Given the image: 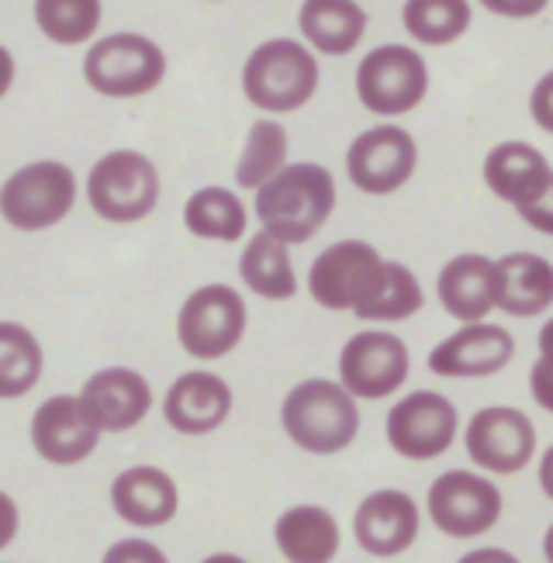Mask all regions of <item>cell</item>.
I'll return each mask as SVG.
<instances>
[{
    "label": "cell",
    "instance_id": "6da1fadb",
    "mask_svg": "<svg viewBox=\"0 0 553 563\" xmlns=\"http://www.w3.org/2000/svg\"><path fill=\"white\" fill-rule=\"evenodd\" d=\"M308 290L329 311H353L364 322H401L422 308V287L405 263H388L367 242H335L308 274Z\"/></svg>",
    "mask_w": 553,
    "mask_h": 563
},
{
    "label": "cell",
    "instance_id": "7a4b0ae2",
    "mask_svg": "<svg viewBox=\"0 0 553 563\" xmlns=\"http://www.w3.org/2000/svg\"><path fill=\"white\" fill-rule=\"evenodd\" d=\"M335 208V180L319 163H295L284 166L277 177H270L256 190V218L263 229L277 239L298 242L311 239Z\"/></svg>",
    "mask_w": 553,
    "mask_h": 563
},
{
    "label": "cell",
    "instance_id": "3957f363",
    "mask_svg": "<svg viewBox=\"0 0 553 563\" xmlns=\"http://www.w3.org/2000/svg\"><path fill=\"white\" fill-rule=\"evenodd\" d=\"M353 398L356 395L346 384H332L322 377L305 380L284 398V432L295 439V446L316 456L340 453L360 432V411Z\"/></svg>",
    "mask_w": 553,
    "mask_h": 563
},
{
    "label": "cell",
    "instance_id": "277c9868",
    "mask_svg": "<svg viewBox=\"0 0 553 563\" xmlns=\"http://www.w3.org/2000/svg\"><path fill=\"white\" fill-rule=\"evenodd\" d=\"M319 87V63L295 38H270L243 66V93L263 111H298Z\"/></svg>",
    "mask_w": 553,
    "mask_h": 563
},
{
    "label": "cell",
    "instance_id": "5b68a950",
    "mask_svg": "<svg viewBox=\"0 0 553 563\" xmlns=\"http://www.w3.org/2000/svg\"><path fill=\"white\" fill-rule=\"evenodd\" d=\"M77 201V177L66 163L38 159L18 169L8 177L0 190V214L8 218V225L21 232H42L59 225L63 218L74 211Z\"/></svg>",
    "mask_w": 553,
    "mask_h": 563
},
{
    "label": "cell",
    "instance_id": "8992f818",
    "mask_svg": "<svg viewBox=\"0 0 553 563\" xmlns=\"http://www.w3.org/2000/svg\"><path fill=\"white\" fill-rule=\"evenodd\" d=\"M87 201L108 222L129 225L150 218L159 201V174L156 166L132 150L108 153L93 163L87 177Z\"/></svg>",
    "mask_w": 553,
    "mask_h": 563
},
{
    "label": "cell",
    "instance_id": "52a82bcc",
    "mask_svg": "<svg viewBox=\"0 0 553 563\" xmlns=\"http://www.w3.org/2000/svg\"><path fill=\"white\" fill-rule=\"evenodd\" d=\"M166 56L163 48L135 32H118L101 38L84 59V80L104 97H142L163 84Z\"/></svg>",
    "mask_w": 553,
    "mask_h": 563
},
{
    "label": "cell",
    "instance_id": "ba28073f",
    "mask_svg": "<svg viewBox=\"0 0 553 563\" xmlns=\"http://www.w3.org/2000/svg\"><path fill=\"white\" fill-rule=\"evenodd\" d=\"M429 90L425 59L408 45H380L360 59L356 97L374 114H405L422 104Z\"/></svg>",
    "mask_w": 553,
    "mask_h": 563
},
{
    "label": "cell",
    "instance_id": "9c48e42d",
    "mask_svg": "<svg viewBox=\"0 0 553 563\" xmlns=\"http://www.w3.org/2000/svg\"><path fill=\"white\" fill-rule=\"evenodd\" d=\"M246 332V301L229 284H208L195 290L180 308V346L198 360H222Z\"/></svg>",
    "mask_w": 553,
    "mask_h": 563
},
{
    "label": "cell",
    "instance_id": "30bf717a",
    "mask_svg": "<svg viewBox=\"0 0 553 563\" xmlns=\"http://www.w3.org/2000/svg\"><path fill=\"white\" fill-rule=\"evenodd\" d=\"M429 516L453 540L488 532L501 516V495L488 477L471 471H450L429 487Z\"/></svg>",
    "mask_w": 553,
    "mask_h": 563
},
{
    "label": "cell",
    "instance_id": "8fae6325",
    "mask_svg": "<svg viewBox=\"0 0 553 563\" xmlns=\"http://www.w3.org/2000/svg\"><path fill=\"white\" fill-rule=\"evenodd\" d=\"M419 150L416 139L398 125H377L356 135L350 153H346V169L350 180L364 194H395L408 184L416 174Z\"/></svg>",
    "mask_w": 553,
    "mask_h": 563
},
{
    "label": "cell",
    "instance_id": "7c38bea8",
    "mask_svg": "<svg viewBox=\"0 0 553 563\" xmlns=\"http://www.w3.org/2000/svg\"><path fill=\"white\" fill-rule=\"evenodd\" d=\"M467 456L491 474H519L537 453V429L519 408H480L467 426Z\"/></svg>",
    "mask_w": 553,
    "mask_h": 563
},
{
    "label": "cell",
    "instance_id": "4fadbf2b",
    "mask_svg": "<svg viewBox=\"0 0 553 563\" xmlns=\"http://www.w3.org/2000/svg\"><path fill=\"white\" fill-rule=\"evenodd\" d=\"M456 435V408L436 390H416L388 415V443L405 460H436Z\"/></svg>",
    "mask_w": 553,
    "mask_h": 563
},
{
    "label": "cell",
    "instance_id": "5bb4252c",
    "mask_svg": "<svg viewBox=\"0 0 553 563\" xmlns=\"http://www.w3.org/2000/svg\"><path fill=\"white\" fill-rule=\"evenodd\" d=\"M340 377L364 401L395 395L408 377L405 342L391 332H377V329L353 335L340 356Z\"/></svg>",
    "mask_w": 553,
    "mask_h": 563
},
{
    "label": "cell",
    "instance_id": "9a60e30c",
    "mask_svg": "<svg viewBox=\"0 0 553 563\" xmlns=\"http://www.w3.org/2000/svg\"><path fill=\"white\" fill-rule=\"evenodd\" d=\"M516 356V339L509 329L488 322H464L461 332L443 339L429 353V371L440 377H491Z\"/></svg>",
    "mask_w": 553,
    "mask_h": 563
},
{
    "label": "cell",
    "instance_id": "2e32d148",
    "mask_svg": "<svg viewBox=\"0 0 553 563\" xmlns=\"http://www.w3.org/2000/svg\"><path fill=\"white\" fill-rule=\"evenodd\" d=\"M101 429L90 422L84 401L74 395H56L45 401L32 419V443L42 460L56 467H74L98 450Z\"/></svg>",
    "mask_w": 553,
    "mask_h": 563
},
{
    "label": "cell",
    "instance_id": "e0dca14e",
    "mask_svg": "<svg viewBox=\"0 0 553 563\" xmlns=\"http://www.w3.org/2000/svg\"><path fill=\"white\" fill-rule=\"evenodd\" d=\"M485 184L495 198L509 201L522 218L553 190V169L529 142H501L485 159Z\"/></svg>",
    "mask_w": 553,
    "mask_h": 563
},
{
    "label": "cell",
    "instance_id": "ac0fdd59",
    "mask_svg": "<svg viewBox=\"0 0 553 563\" xmlns=\"http://www.w3.org/2000/svg\"><path fill=\"white\" fill-rule=\"evenodd\" d=\"M80 401L101 432H125L150 415L153 390L146 377L129 371V366H108L84 384Z\"/></svg>",
    "mask_w": 553,
    "mask_h": 563
},
{
    "label": "cell",
    "instance_id": "d6986e66",
    "mask_svg": "<svg viewBox=\"0 0 553 563\" xmlns=\"http://www.w3.org/2000/svg\"><path fill=\"white\" fill-rule=\"evenodd\" d=\"M353 532L360 550H367L370 556H398L416 543L419 508L405 492H374L360 501Z\"/></svg>",
    "mask_w": 553,
    "mask_h": 563
},
{
    "label": "cell",
    "instance_id": "ffe728a7",
    "mask_svg": "<svg viewBox=\"0 0 553 563\" xmlns=\"http://www.w3.org/2000/svg\"><path fill=\"white\" fill-rule=\"evenodd\" d=\"M232 411V390L214 374H184L170 384L163 401V419L180 435H208Z\"/></svg>",
    "mask_w": 553,
    "mask_h": 563
},
{
    "label": "cell",
    "instance_id": "44dd1931",
    "mask_svg": "<svg viewBox=\"0 0 553 563\" xmlns=\"http://www.w3.org/2000/svg\"><path fill=\"white\" fill-rule=\"evenodd\" d=\"M111 505L129 526H166L177 516V484L159 467H132L111 484Z\"/></svg>",
    "mask_w": 553,
    "mask_h": 563
},
{
    "label": "cell",
    "instance_id": "7402d4cb",
    "mask_svg": "<svg viewBox=\"0 0 553 563\" xmlns=\"http://www.w3.org/2000/svg\"><path fill=\"white\" fill-rule=\"evenodd\" d=\"M495 305L505 314L533 318L553 305V266L537 253H509L495 263Z\"/></svg>",
    "mask_w": 553,
    "mask_h": 563
},
{
    "label": "cell",
    "instance_id": "603a6c76",
    "mask_svg": "<svg viewBox=\"0 0 553 563\" xmlns=\"http://www.w3.org/2000/svg\"><path fill=\"white\" fill-rule=\"evenodd\" d=\"M436 290H440V305L456 322H480L491 308H498L495 305V263L480 253L456 256L440 271Z\"/></svg>",
    "mask_w": 553,
    "mask_h": 563
},
{
    "label": "cell",
    "instance_id": "cb8c5ba5",
    "mask_svg": "<svg viewBox=\"0 0 553 563\" xmlns=\"http://www.w3.org/2000/svg\"><path fill=\"white\" fill-rule=\"evenodd\" d=\"M298 29L316 53L346 56L367 32V11L356 0H305Z\"/></svg>",
    "mask_w": 553,
    "mask_h": 563
},
{
    "label": "cell",
    "instance_id": "d4e9b609",
    "mask_svg": "<svg viewBox=\"0 0 553 563\" xmlns=\"http://www.w3.org/2000/svg\"><path fill=\"white\" fill-rule=\"evenodd\" d=\"M277 550L295 563H325L340 553V526L319 505L287 508L274 526Z\"/></svg>",
    "mask_w": 553,
    "mask_h": 563
},
{
    "label": "cell",
    "instance_id": "484cf974",
    "mask_svg": "<svg viewBox=\"0 0 553 563\" xmlns=\"http://www.w3.org/2000/svg\"><path fill=\"white\" fill-rule=\"evenodd\" d=\"M287 246H291V242H284L274 232L263 229L259 235L250 239V246L243 250V260H239V277H243L250 284V290L259 294V298L287 301L298 294V277H295Z\"/></svg>",
    "mask_w": 553,
    "mask_h": 563
},
{
    "label": "cell",
    "instance_id": "4316f807",
    "mask_svg": "<svg viewBox=\"0 0 553 563\" xmlns=\"http://www.w3.org/2000/svg\"><path fill=\"white\" fill-rule=\"evenodd\" d=\"M184 225L198 239L239 242L246 235V208L225 187H201L184 208Z\"/></svg>",
    "mask_w": 553,
    "mask_h": 563
},
{
    "label": "cell",
    "instance_id": "83f0119b",
    "mask_svg": "<svg viewBox=\"0 0 553 563\" xmlns=\"http://www.w3.org/2000/svg\"><path fill=\"white\" fill-rule=\"evenodd\" d=\"M405 32L422 45H450L471 29V0H405Z\"/></svg>",
    "mask_w": 553,
    "mask_h": 563
},
{
    "label": "cell",
    "instance_id": "f1b7e54d",
    "mask_svg": "<svg viewBox=\"0 0 553 563\" xmlns=\"http://www.w3.org/2000/svg\"><path fill=\"white\" fill-rule=\"evenodd\" d=\"M42 346L18 322H0V398H21L38 384Z\"/></svg>",
    "mask_w": 553,
    "mask_h": 563
},
{
    "label": "cell",
    "instance_id": "f546056e",
    "mask_svg": "<svg viewBox=\"0 0 553 563\" xmlns=\"http://www.w3.org/2000/svg\"><path fill=\"white\" fill-rule=\"evenodd\" d=\"M287 163V132L277 121H256L246 135L243 145V159L235 166V180L239 187L259 190L270 177H277Z\"/></svg>",
    "mask_w": 553,
    "mask_h": 563
},
{
    "label": "cell",
    "instance_id": "4dcf8cb0",
    "mask_svg": "<svg viewBox=\"0 0 553 563\" xmlns=\"http://www.w3.org/2000/svg\"><path fill=\"white\" fill-rule=\"evenodd\" d=\"M35 24L56 45H84L101 24V0H35Z\"/></svg>",
    "mask_w": 553,
    "mask_h": 563
},
{
    "label": "cell",
    "instance_id": "1f68e13d",
    "mask_svg": "<svg viewBox=\"0 0 553 563\" xmlns=\"http://www.w3.org/2000/svg\"><path fill=\"white\" fill-rule=\"evenodd\" d=\"M529 387H533L537 405L553 415V318L540 329V360L533 363Z\"/></svg>",
    "mask_w": 553,
    "mask_h": 563
},
{
    "label": "cell",
    "instance_id": "d6a6232c",
    "mask_svg": "<svg viewBox=\"0 0 553 563\" xmlns=\"http://www.w3.org/2000/svg\"><path fill=\"white\" fill-rule=\"evenodd\" d=\"M529 111H533V121L553 135V73H546V77L537 84L533 97H529Z\"/></svg>",
    "mask_w": 553,
    "mask_h": 563
},
{
    "label": "cell",
    "instance_id": "836d02e7",
    "mask_svg": "<svg viewBox=\"0 0 553 563\" xmlns=\"http://www.w3.org/2000/svg\"><path fill=\"white\" fill-rule=\"evenodd\" d=\"M498 18H537L546 11L550 0H480Z\"/></svg>",
    "mask_w": 553,
    "mask_h": 563
},
{
    "label": "cell",
    "instance_id": "e575fe53",
    "mask_svg": "<svg viewBox=\"0 0 553 563\" xmlns=\"http://www.w3.org/2000/svg\"><path fill=\"white\" fill-rule=\"evenodd\" d=\"M125 556H153V560H159V553L150 543H122L118 550H111L104 560H125Z\"/></svg>",
    "mask_w": 553,
    "mask_h": 563
},
{
    "label": "cell",
    "instance_id": "d590c367",
    "mask_svg": "<svg viewBox=\"0 0 553 563\" xmlns=\"http://www.w3.org/2000/svg\"><path fill=\"white\" fill-rule=\"evenodd\" d=\"M540 487L546 492V498L553 501V446L543 453V460H540Z\"/></svg>",
    "mask_w": 553,
    "mask_h": 563
},
{
    "label": "cell",
    "instance_id": "8d00e7d4",
    "mask_svg": "<svg viewBox=\"0 0 553 563\" xmlns=\"http://www.w3.org/2000/svg\"><path fill=\"white\" fill-rule=\"evenodd\" d=\"M543 556L553 563V526L546 529V536H543Z\"/></svg>",
    "mask_w": 553,
    "mask_h": 563
}]
</instances>
